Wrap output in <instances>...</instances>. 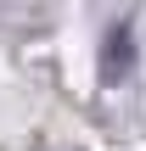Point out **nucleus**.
Returning <instances> with one entry per match:
<instances>
[{
	"instance_id": "f257e3e1",
	"label": "nucleus",
	"mask_w": 146,
	"mask_h": 151,
	"mask_svg": "<svg viewBox=\"0 0 146 151\" xmlns=\"http://www.w3.org/2000/svg\"><path fill=\"white\" fill-rule=\"evenodd\" d=\"M129 67V28H113L107 39V73H124Z\"/></svg>"
}]
</instances>
